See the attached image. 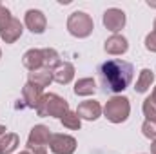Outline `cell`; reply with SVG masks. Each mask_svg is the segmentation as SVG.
Returning a JSON list of instances; mask_svg holds the SVG:
<instances>
[{"label":"cell","mask_w":156,"mask_h":154,"mask_svg":"<svg viewBox=\"0 0 156 154\" xmlns=\"http://www.w3.org/2000/svg\"><path fill=\"white\" fill-rule=\"evenodd\" d=\"M133 65L125 60H107L100 65V80H102V85L105 87V91H111V93H122L125 91L131 82H133Z\"/></svg>","instance_id":"6da1fadb"},{"label":"cell","mask_w":156,"mask_h":154,"mask_svg":"<svg viewBox=\"0 0 156 154\" xmlns=\"http://www.w3.org/2000/svg\"><path fill=\"white\" fill-rule=\"evenodd\" d=\"M67 111H69V102L66 98L55 94V93L44 94L38 103V107H37V114L42 116V118H47V116H51V118H62Z\"/></svg>","instance_id":"7a4b0ae2"},{"label":"cell","mask_w":156,"mask_h":154,"mask_svg":"<svg viewBox=\"0 0 156 154\" xmlns=\"http://www.w3.org/2000/svg\"><path fill=\"white\" fill-rule=\"evenodd\" d=\"M129 114H131V103H129V98L127 96L115 94L104 105V116L111 123H123L129 118Z\"/></svg>","instance_id":"3957f363"},{"label":"cell","mask_w":156,"mask_h":154,"mask_svg":"<svg viewBox=\"0 0 156 154\" xmlns=\"http://www.w3.org/2000/svg\"><path fill=\"white\" fill-rule=\"evenodd\" d=\"M51 136L53 132L49 131L47 125H35L29 132V138H27V151L31 154H47L49 149V142H51Z\"/></svg>","instance_id":"277c9868"},{"label":"cell","mask_w":156,"mask_h":154,"mask_svg":"<svg viewBox=\"0 0 156 154\" xmlns=\"http://www.w3.org/2000/svg\"><path fill=\"white\" fill-rule=\"evenodd\" d=\"M94 29V22L91 18V15L83 13V11H75L69 15L67 18V31L76 37V38H87Z\"/></svg>","instance_id":"5b68a950"},{"label":"cell","mask_w":156,"mask_h":154,"mask_svg":"<svg viewBox=\"0 0 156 154\" xmlns=\"http://www.w3.org/2000/svg\"><path fill=\"white\" fill-rule=\"evenodd\" d=\"M49 149H51L53 154H73L76 151V140L69 134L56 132V134L51 136Z\"/></svg>","instance_id":"8992f818"},{"label":"cell","mask_w":156,"mask_h":154,"mask_svg":"<svg viewBox=\"0 0 156 154\" xmlns=\"http://www.w3.org/2000/svg\"><path fill=\"white\" fill-rule=\"evenodd\" d=\"M102 22H104L105 29H109L113 35H118V31H122V29L125 27L127 16H125V13H123L122 9H118V7H109V9H105Z\"/></svg>","instance_id":"52a82bcc"},{"label":"cell","mask_w":156,"mask_h":154,"mask_svg":"<svg viewBox=\"0 0 156 154\" xmlns=\"http://www.w3.org/2000/svg\"><path fill=\"white\" fill-rule=\"evenodd\" d=\"M24 24H26V27L31 33L42 35L45 31V27H47V18H45V15L40 9H29V11H26Z\"/></svg>","instance_id":"ba28073f"},{"label":"cell","mask_w":156,"mask_h":154,"mask_svg":"<svg viewBox=\"0 0 156 154\" xmlns=\"http://www.w3.org/2000/svg\"><path fill=\"white\" fill-rule=\"evenodd\" d=\"M102 113H104V109L96 100H85L76 107V114L80 116V120H87V121L98 120Z\"/></svg>","instance_id":"9c48e42d"},{"label":"cell","mask_w":156,"mask_h":154,"mask_svg":"<svg viewBox=\"0 0 156 154\" xmlns=\"http://www.w3.org/2000/svg\"><path fill=\"white\" fill-rule=\"evenodd\" d=\"M105 53L113 54V56H120V54H125L127 49H129V42L123 35H111L109 38L105 40V45H104Z\"/></svg>","instance_id":"30bf717a"},{"label":"cell","mask_w":156,"mask_h":154,"mask_svg":"<svg viewBox=\"0 0 156 154\" xmlns=\"http://www.w3.org/2000/svg\"><path fill=\"white\" fill-rule=\"evenodd\" d=\"M22 31H24L22 22H20L18 18H13L5 27L0 31V38H2V42H5V44H15L16 40L22 37Z\"/></svg>","instance_id":"8fae6325"},{"label":"cell","mask_w":156,"mask_h":154,"mask_svg":"<svg viewBox=\"0 0 156 154\" xmlns=\"http://www.w3.org/2000/svg\"><path fill=\"white\" fill-rule=\"evenodd\" d=\"M53 73V82L60 83V85H67L73 78H75V65L71 62H62L56 69L51 71Z\"/></svg>","instance_id":"7c38bea8"},{"label":"cell","mask_w":156,"mask_h":154,"mask_svg":"<svg viewBox=\"0 0 156 154\" xmlns=\"http://www.w3.org/2000/svg\"><path fill=\"white\" fill-rule=\"evenodd\" d=\"M22 64L26 69H29L31 73L33 71H38L44 69V56H42V49H27L22 56Z\"/></svg>","instance_id":"4fadbf2b"},{"label":"cell","mask_w":156,"mask_h":154,"mask_svg":"<svg viewBox=\"0 0 156 154\" xmlns=\"http://www.w3.org/2000/svg\"><path fill=\"white\" fill-rule=\"evenodd\" d=\"M44 89H40L37 85H33V83H26L24 85V89H22V96H24V102H26V105L27 107H31V109H37L40 103V100H42V96H44V93H42Z\"/></svg>","instance_id":"5bb4252c"},{"label":"cell","mask_w":156,"mask_h":154,"mask_svg":"<svg viewBox=\"0 0 156 154\" xmlns=\"http://www.w3.org/2000/svg\"><path fill=\"white\" fill-rule=\"evenodd\" d=\"M27 82L33 83V85H37V87H40V89H45V87H49L51 82H53V73H51L49 69H38V71H33V73H29Z\"/></svg>","instance_id":"9a60e30c"},{"label":"cell","mask_w":156,"mask_h":154,"mask_svg":"<svg viewBox=\"0 0 156 154\" xmlns=\"http://www.w3.org/2000/svg\"><path fill=\"white\" fill-rule=\"evenodd\" d=\"M153 82H154V73L145 67V69L140 71V75L136 78L134 91H136V93H145V91H149V87L153 85Z\"/></svg>","instance_id":"2e32d148"},{"label":"cell","mask_w":156,"mask_h":154,"mask_svg":"<svg viewBox=\"0 0 156 154\" xmlns=\"http://www.w3.org/2000/svg\"><path fill=\"white\" fill-rule=\"evenodd\" d=\"M18 145H20V138H18V134H15V132H5V134L0 138V151H2V154L15 152Z\"/></svg>","instance_id":"e0dca14e"},{"label":"cell","mask_w":156,"mask_h":154,"mask_svg":"<svg viewBox=\"0 0 156 154\" xmlns=\"http://www.w3.org/2000/svg\"><path fill=\"white\" fill-rule=\"evenodd\" d=\"M96 93V82L93 78H80L75 83V94L76 96H91Z\"/></svg>","instance_id":"ac0fdd59"},{"label":"cell","mask_w":156,"mask_h":154,"mask_svg":"<svg viewBox=\"0 0 156 154\" xmlns=\"http://www.w3.org/2000/svg\"><path fill=\"white\" fill-rule=\"evenodd\" d=\"M42 56H44V69L53 71V69H56V67L62 64V62H60V54H58L53 47L42 49Z\"/></svg>","instance_id":"d6986e66"},{"label":"cell","mask_w":156,"mask_h":154,"mask_svg":"<svg viewBox=\"0 0 156 154\" xmlns=\"http://www.w3.org/2000/svg\"><path fill=\"white\" fill-rule=\"evenodd\" d=\"M60 121H62V125H64L66 129H71V131H78V129L82 127L80 116L76 114V111H71V109L60 118Z\"/></svg>","instance_id":"ffe728a7"},{"label":"cell","mask_w":156,"mask_h":154,"mask_svg":"<svg viewBox=\"0 0 156 154\" xmlns=\"http://www.w3.org/2000/svg\"><path fill=\"white\" fill-rule=\"evenodd\" d=\"M142 111H144L145 120H149V121H156V103L151 100V96H147V98L144 100Z\"/></svg>","instance_id":"44dd1931"},{"label":"cell","mask_w":156,"mask_h":154,"mask_svg":"<svg viewBox=\"0 0 156 154\" xmlns=\"http://www.w3.org/2000/svg\"><path fill=\"white\" fill-rule=\"evenodd\" d=\"M142 132H144L145 138H149L151 142H154L156 140V121H149V120H145V121L142 123Z\"/></svg>","instance_id":"7402d4cb"},{"label":"cell","mask_w":156,"mask_h":154,"mask_svg":"<svg viewBox=\"0 0 156 154\" xmlns=\"http://www.w3.org/2000/svg\"><path fill=\"white\" fill-rule=\"evenodd\" d=\"M11 20H13L11 11H9L5 5H2V4H0V31H2V29H4V27H5Z\"/></svg>","instance_id":"603a6c76"},{"label":"cell","mask_w":156,"mask_h":154,"mask_svg":"<svg viewBox=\"0 0 156 154\" xmlns=\"http://www.w3.org/2000/svg\"><path fill=\"white\" fill-rule=\"evenodd\" d=\"M145 49L151 53H156V31H151L145 37Z\"/></svg>","instance_id":"cb8c5ba5"},{"label":"cell","mask_w":156,"mask_h":154,"mask_svg":"<svg viewBox=\"0 0 156 154\" xmlns=\"http://www.w3.org/2000/svg\"><path fill=\"white\" fill-rule=\"evenodd\" d=\"M151 154H156V140L151 143Z\"/></svg>","instance_id":"d4e9b609"},{"label":"cell","mask_w":156,"mask_h":154,"mask_svg":"<svg viewBox=\"0 0 156 154\" xmlns=\"http://www.w3.org/2000/svg\"><path fill=\"white\" fill-rule=\"evenodd\" d=\"M5 131H7V129H5V127H4V125H0V138H2V136H4V134H5Z\"/></svg>","instance_id":"484cf974"},{"label":"cell","mask_w":156,"mask_h":154,"mask_svg":"<svg viewBox=\"0 0 156 154\" xmlns=\"http://www.w3.org/2000/svg\"><path fill=\"white\" fill-rule=\"evenodd\" d=\"M151 100L156 103V85H154V91H153V94H151Z\"/></svg>","instance_id":"4316f807"},{"label":"cell","mask_w":156,"mask_h":154,"mask_svg":"<svg viewBox=\"0 0 156 154\" xmlns=\"http://www.w3.org/2000/svg\"><path fill=\"white\" fill-rule=\"evenodd\" d=\"M147 5H149V7H156V2H151V0H147Z\"/></svg>","instance_id":"83f0119b"},{"label":"cell","mask_w":156,"mask_h":154,"mask_svg":"<svg viewBox=\"0 0 156 154\" xmlns=\"http://www.w3.org/2000/svg\"><path fill=\"white\" fill-rule=\"evenodd\" d=\"M18 154H31L29 151H22V152H18Z\"/></svg>","instance_id":"f1b7e54d"},{"label":"cell","mask_w":156,"mask_h":154,"mask_svg":"<svg viewBox=\"0 0 156 154\" xmlns=\"http://www.w3.org/2000/svg\"><path fill=\"white\" fill-rule=\"evenodd\" d=\"M153 26H154V31H156V18H154V24H153Z\"/></svg>","instance_id":"f546056e"},{"label":"cell","mask_w":156,"mask_h":154,"mask_svg":"<svg viewBox=\"0 0 156 154\" xmlns=\"http://www.w3.org/2000/svg\"><path fill=\"white\" fill-rule=\"evenodd\" d=\"M0 58H2V49H0Z\"/></svg>","instance_id":"4dcf8cb0"},{"label":"cell","mask_w":156,"mask_h":154,"mask_svg":"<svg viewBox=\"0 0 156 154\" xmlns=\"http://www.w3.org/2000/svg\"><path fill=\"white\" fill-rule=\"evenodd\" d=\"M0 154H2V151H0Z\"/></svg>","instance_id":"1f68e13d"}]
</instances>
